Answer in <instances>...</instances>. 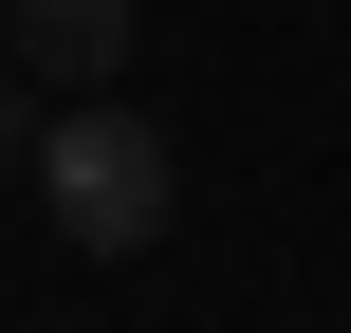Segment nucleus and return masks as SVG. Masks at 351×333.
I'll list each match as a JSON object with an SVG mask.
<instances>
[{
  "label": "nucleus",
  "mask_w": 351,
  "mask_h": 333,
  "mask_svg": "<svg viewBox=\"0 0 351 333\" xmlns=\"http://www.w3.org/2000/svg\"><path fill=\"white\" fill-rule=\"evenodd\" d=\"M0 19H19V56H37L56 93H111L130 37H148V0H0Z\"/></svg>",
  "instance_id": "nucleus-2"
},
{
  "label": "nucleus",
  "mask_w": 351,
  "mask_h": 333,
  "mask_svg": "<svg viewBox=\"0 0 351 333\" xmlns=\"http://www.w3.org/2000/svg\"><path fill=\"white\" fill-rule=\"evenodd\" d=\"M19 185L56 204V241H74V260H167V222H185V148H167L148 111H93V93H56V111H37Z\"/></svg>",
  "instance_id": "nucleus-1"
},
{
  "label": "nucleus",
  "mask_w": 351,
  "mask_h": 333,
  "mask_svg": "<svg viewBox=\"0 0 351 333\" xmlns=\"http://www.w3.org/2000/svg\"><path fill=\"white\" fill-rule=\"evenodd\" d=\"M19 148H37V93H0V167H19Z\"/></svg>",
  "instance_id": "nucleus-3"
}]
</instances>
